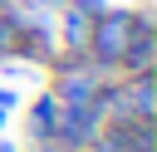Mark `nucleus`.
I'll return each instance as SVG.
<instances>
[{
    "label": "nucleus",
    "mask_w": 157,
    "mask_h": 152,
    "mask_svg": "<svg viewBox=\"0 0 157 152\" xmlns=\"http://www.w3.org/2000/svg\"><path fill=\"white\" fill-rule=\"evenodd\" d=\"M128 34H132V5H108V10L93 20V34H88V64H93L98 74L118 78Z\"/></svg>",
    "instance_id": "nucleus-1"
},
{
    "label": "nucleus",
    "mask_w": 157,
    "mask_h": 152,
    "mask_svg": "<svg viewBox=\"0 0 157 152\" xmlns=\"http://www.w3.org/2000/svg\"><path fill=\"white\" fill-rule=\"evenodd\" d=\"M15 59H20V64H39V69H49V64L59 59V39H54L49 10H29V5L20 0V39H15Z\"/></svg>",
    "instance_id": "nucleus-2"
},
{
    "label": "nucleus",
    "mask_w": 157,
    "mask_h": 152,
    "mask_svg": "<svg viewBox=\"0 0 157 152\" xmlns=\"http://www.w3.org/2000/svg\"><path fill=\"white\" fill-rule=\"evenodd\" d=\"M103 78H108V74H98L88 59L59 54V59L49 64V93H54L59 103H93L98 88H103Z\"/></svg>",
    "instance_id": "nucleus-3"
},
{
    "label": "nucleus",
    "mask_w": 157,
    "mask_h": 152,
    "mask_svg": "<svg viewBox=\"0 0 157 152\" xmlns=\"http://www.w3.org/2000/svg\"><path fill=\"white\" fill-rule=\"evenodd\" d=\"M152 64H157V10H152V0H142V5H132V34H128V49H123L118 78L147 74Z\"/></svg>",
    "instance_id": "nucleus-4"
},
{
    "label": "nucleus",
    "mask_w": 157,
    "mask_h": 152,
    "mask_svg": "<svg viewBox=\"0 0 157 152\" xmlns=\"http://www.w3.org/2000/svg\"><path fill=\"white\" fill-rule=\"evenodd\" d=\"M103 132V113L98 103H59V123H54V152H83L93 137Z\"/></svg>",
    "instance_id": "nucleus-5"
},
{
    "label": "nucleus",
    "mask_w": 157,
    "mask_h": 152,
    "mask_svg": "<svg viewBox=\"0 0 157 152\" xmlns=\"http://www.w3.org/2000/svg\"><path fill=\"white\" fill-rule=\"evenodd\" d=\"M83 152H157V123H103Z\"/></svg>",
    "instance_id": "nucleus-6"
},
{
    "label": "nucleus",
    "mask_w": 157,
    "mask_h": 152,
    "mask_svg": "<svg viewBox=\"0 0 157 152\" xmlns=\"http://www.w3.org/2000/svg\"><path fill=\"white\" fill-rule=\"evenodd\" d=\"M54 123H59V98L49 88H39V98L25 108V142L29 147H49L54 142Z\"/></svg>",
    "instance_id": "nucleus-7"
},
{
    "label": "nucleus",
    "mask_w": 157,
    "mask_h": 152,
    "mask_svg": "<svg viewBox=\"0 0 157 152\" xmlns=\"http://www.w3.org/2000/svg\"><path fill=\"white\" fill-rule=\"evenodd\" d=\"M123 93H128V108H132L137 123H157V69L128 74L123 78Z\"/></svg>",
    "instance_id": "nucleus-8"
},
{
    "label": "nucleus",
    "mask_w": 157,
    "mask_h": 152,
    "mask_svg": "<svg viewBox=\"0 0 157 152\" xmlns=\"http://www.w3.org/2000/svg\"><path fill=\"white\" fill-rule=\"evenodd\" d=\"M15 39H20V0H10L0 15V64L15 59Z\"/></svg>",
    "instance_id": "nucleus-9"
},
{
    "label": "nucleus",
    "mask_w": 157,
    "mask_h": 152,
    "mask_svg": "<svg viewBox=\"0 0 157 152\" xmlns=\"http://www.w3.org/2000/svg\"><path fill=\"white\" fill-rule=\"evenodd\" d=\"M64 5H74V10H83V15H93V20L108 10V0H64Z\"/></svg>",
    "instance_id": "nucleus-10"
},
{
    "label": "nucleus",
    "mask_w": 157,
    "mask_h": 152,
    "mask_svg": "<svg viewBox=\"0 0 157 152\" xmlns=\"http://www.w3.org/2000/svg\"><path fill=\"white\" fill-rule=\"evenodd\" d=\"M25 5H29V10H59L64 0H25Z\"/></svg>",
    "instance_id": "nucleus-11"
},
{
    "label": "nucleus",
    "mask_w": 157,
    "mask_h": 152,
    "mask_svg": "<svg viewBox=\"0 0 157 152\" xmlns=\"http://www.w3.org/2000/svg\"><path fill=\"white\" fill-rule=\"evenodd\" d=\"M0 152H20V147H15V142H5V137H0Z\"/></svg>",
    "instance_id": "nucleus-12"
},
{
    "label": "nucleus",
    "mask_w": 157,
    "mask_h": 152,
    "mask_svg": "<svg viewBox=\"0 0 157 152\" xmlns=\"http://www.w3.org/2000/svg\"><path fill=\"white\" fill-rule=\"evenodd\" d=\"M29 152H54V147H29Z\"/></svg>",
    "instance_id": "nucleus-13"
}]
</instances>
